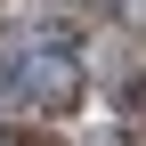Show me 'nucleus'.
I'll return each instance as SVG.
<instances>
[{"mask_svg":"<svg viewBox=\"0 0 146 146\" xmlns=\"http://www.w3.org/2000/svg\"><path fill=\"white\" fill-rule=\"evenodd\" d=\"M25 89H33L41 106H73V98H81V57H73L65 41L25 49Z\"/></svg>","mask_w":146,"mask_h":146,"instance_id":"nucleus-1","label":"nucleus"}]
</instances>
